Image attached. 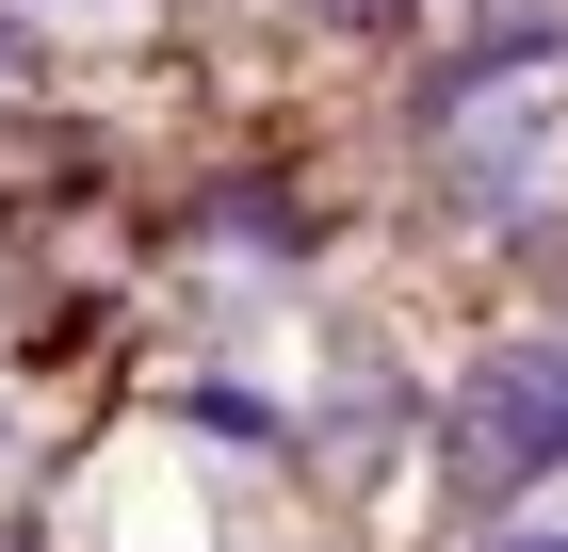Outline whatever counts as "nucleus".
Here are the masks:
<instances>
[{
  "instance_id": "1",
  "label": "nucleus",
  "mask_w": 568,
  "mask_h": 552,
  "mask_svg": "<svg viewBox=\"0 0 568 552\" xmlns=\"http://www.w3.org/2000/svg\"><path fill=\"white\" fill-rule=\"evenodd\" d=\"M455 455H471V488H536V471H568V341H504V358H471V390H455Z\"/></svg>"
},
{
  "instance_id": "2",
  "label": "nucleus",
  "mask_w": 568,
  "mask_h": 552,
  "mask_svg": "<svg viewBox=\"0 0 568 552\" xmlns=\"http://www.w3.org/2000/svg\"><path fill=\"white\" fill-rule=\"evenodd\" d=\"M520 552H568V536H520Z\"/></svg>"
}]
</instances>
